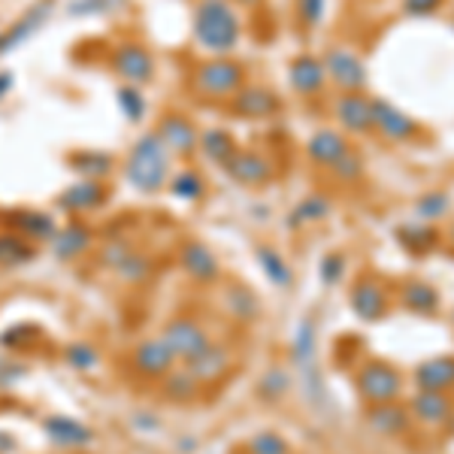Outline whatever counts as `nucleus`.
<instances>
[{"instance_id": "1a4fd4ad", "label": "nucleus", "mask_w": 454, "mask_h": 454, "mask_svg": "<svg viewBox=\"0 0 454 454\" xmlns=\"http://www.w3.org/2000/svg\"><path fill=\"white\" fill-rule=\"evenodd\" d=\"M40 427L49 445L61 451H82L94 442V430L79 419H73V415H49V419H43Z\"/></svg>"}, {"instance_id": "603ef678", "label": "nucleus", "mask_w": 454, "mask_h": 454, "mask_svg": "<svg viewBox=\"0 0 454 454\" xmlns=\"http://www.w3.org/2000/svg\"><path fill=\"white\" fill-rule=\"evenodd\" d=\"M16 436L12 434H6V430H0V454H12L16 451Z\"/></svg>"}, {"instance_id": "412c9836", "label": "nucleus", "mask_w": 454, "mask_h": 454, "mask_svg": "<svg viewBox=\"0 0 454 454\" xmlns=\"http://www.w3.org/2000/svg\"><path fill=\"white\" fill-rule=\"evenodd\" d=\"M179 263H182V270L188 273V279H194L200 285H209V282L218 279V261L203 243H185V246H182Z\"/></svg>"}, {"instance_id": "a19ab883", "label": "nucleus", "mask_w": 454, "mask_h": 454, "mask_svg": "<svg viewBox=\"0 0 454 454\" xmlns=\"http://www.w3.org/2000/svg\"><path fill=\"white\" fill-rule=\"evenodd\" d=\"M248 454H291L288 442L279 434H258L248 442Z\"/></svg>"}, {"instance_id": "a18cd8bd", "label": "nucleus", "mask_w": 454, "mask_h": 454, "mask_svg": "<svg viewBox=\"0 0 454 454\" xmlns=\"http://www.w3.org/2000/svg\"><path fill=\"white\" fill-rule=\"evenodd\" d=\"M325 10H327V0H300V19L309 27H315L325 19Z\"/></svg>"}, {"instance_id": "ea45409f", "label": "nucleus", "mask_w": 454, "mask_h": 454, "mask_svg": "<svg viewBox=\"0 0 454 454\" xmlns=\"http://www.w3.org/2000/svg\"><path fill=\"white\" fill-rule=\"evenodd\" d=\"M449 212V194L445 192H434V194H424L419 200V215L424 222H436Z\"/></svg>"}, {"instance_id": "72a5a7b5", "label": "nucleus", "mask_w": 454, "mask_h": 454, "mask_svg": "<svg viewBox=\"0 0 454 454\" xmlns=\"http://www.w3.org/2000/svg\"><path fill=\"white\" fill-rule=\"evenodd\" d=\"M170 192H173V197H179V200L194 203V200H200V197H203L207 185H203V176L197 170H182V173H176L170 179Z\"/></svg>"}, {"instance_id": "a878e982", "label": "nucleus", "mask_w": 454, "mask_h": 454, "mask_svg": "<svg viewBox=\"0 0 454 454\" xmlns=\"http://www.w3.org/2000/svg\"><path fill=\"white\" fill-rule=\"evenodd\" d=\"M415 382L421 391H449L454 387V357H434L415 370Z\"/></svg>"}, {"instance_id": "37998d69", "label": "nucleus", "mask_w": 454, "mask_h": 454, "mask_svg": "<svg viewBox=\"0 0 454 454\" xmlns=\"http://www.w3.org/2000/svg\"><path fill=\"white\" fill-rule=\"evenodd\" d=\"M25 372H27L25 364H19V361H0V394L10 391V387L16 385V382H21V379H25Z\"/></svg>"}, {"instance_id": "de8ad7c7", "label": "nucleus", "mask_w": 454, "mask_h": 454, "mask_svg": "<svg viewBox=\"0 0 454 454\" xmlns=\"http://www.w3.org/2000/svg\"><path fill=\"white\" fill-rule=\"evenodd\" d=\"M333 173L340 176L342 182H351V179H357V176H361V158H357L355 152H348V155L342 158L340 164L333 167Z\"/></svg>"}, {"instance_id": "f704fd0d", "label": "nucleus", "mask_w": 454, "mask_h": 454, "mask_svg": "<svg viewBox=\"0 0 454 454\" xmlns=\"http://www.w3.org/2000/svg\"><path fill=\"white\" fill-rule=\"evenodd\" d=\"M64 364L76 372H88L100 364V351L94 348L91 342H70V346L64 348Z\"/></svg>"}, {"instance_id": "bb28decb", "label": "nucleus", "mask_w": 454, "mask_h": 454, "mask_svg": "<svg viewBox=\"0 0 454 454\" xmlns=\"http://www.w3.org/2000/svg\"><path fill=\"white\" fill-rule=\"evenodd\" d=\"M34 254H36L34 243L19 237L16 231H0V270L25 267L27 261H34Z\"/></svg>"}, {"instance_id": "20e7f679", "label": "nucleus", "mask_w": 454, "mask_h": 454, "mask_svg": "<svg viewBox=\"0 0 454 454\" xmlns=\"http://www.w3.org/2000/svg\"><path fill=\"white\" fill-rule=\"evenodd\" d=\"M55 4L58 0H34L12 25H6L4 31H0V58L16 52L25 43H31L34 36L49 25V19H52V12H55Z\"/></svg>"}, {"instance_id": "8fccbe9b", "label": "nucleus", "mask_w": 454, "mask_h": 454, "mask_svg": "<svg viewBox=\"0 0 454 454\" xmlns=\"http://www.w3.org/2000/svg\"><path fill=\"white\" fill-rule=\"evenodd\" d=\"M342 273V254H327L325 263H321V276H325V282H336Z\"/></svg>"}, {"instance_id": "9d476101", "label": "nucleus", "mask_w": 454, "mask_h": 454, "mask_svg": "<svg viewBox=\"0 0 454 454\" xmlns=\"http://www.w3.org/2000/svg\"><path fill=\"white\" fill-rule=\"evenodd\" d=\"M325 67H327V79L342 88V94L361 91L367 85V64L361 61V55L351 52V49H331L325 55Z\"/></svg>"}, {"instance_id": "c85d7f7f", "label": "nucleus", "mask_w": 454, "mask_h": 454, "mask_svg": "<svg viewBox=\"0 0 454 454\" xmlns=\"http://www.w3.org/2000/svg\"><path fill=\"white\" fill-rule=\"evenodd\" d=\"M370 424H372V430H379V434L394 436V434H403V430H406L409 415H406V409L397 406V400L379 403V406L370 409Z\"/></svg>"}, {"instance_id": "4c0bfd02", "label": "nucleus", "mask_w": 454, "mask_h": 454, "mask_svg": "<svg viewBox=\"0 0 454 454\" xmlns=\"http://www.w3.org/2000/svg\"><path fill=\"white\" fill-rule=\"evenodd\" d=\"M400 239L412 248L415 254H424V248H430L436 243V231H434V227H427V224H406L400 231Z\"/></svg>"}, {"instance_id": "c756f323", "label": "nucleus", "mask_w": 454, "mask_h": 454, "mask_svg": "<svg viewBox=\"0 0 454 454\" xmlns=\"http://www.w3.org/2000/svg\"><path fill=\"white\" fill-rule=\"evenodd\" d=\"M115 106H119V113L124 115L128 121H143L145 115V98L140 91V85H119L115 88Z\"/></svg>"}, {"instance_id": "9b49d317", "label": "nucleus", "mask_w": 454, "mask_h": 454, "mask_svg": "<svg viewBox=\"0 0 454 454\" xmlns=\"http://www.w3.org/2000/svg\"><path fill=\"white\" fill-rule=\"evenodd\" d=\"M155 130L167 149L173 152V158H188L192 152H197V143H200V130H197L194 121L182 113H167L164 119L158 121Z\"/></svg>"}, {"instance_id": "5701e85b", "label": "nucleus", "mask_w": 454, "mask_h": 454, "mask_svg": "<svg viewBox=\"0 0 454 454\" xmlns=\"http://www.w3.org/2000/svg\"><path fill=\"white\" fill-rule=\"evenodd\" d=\"M454 403L449 397V391H421L412 397V415L424 424H442L449 421Z\"/></svg>"}, {"instance_id": "f3484780", "label": "nucleus", "mask_w": 454, "mask_h": 454, "mask_svg": "<svg viewBox=\"0 0 454 454\" xmlns=\"http://www.w3.org/2000/svg\"><path fill=\"white\" fill-rule=\"evenodd\" d=\"M336 119L351 134H372V100L364 91L340 94V100H336Z\"/></svg>"}, {"instance_id": "5fc2aeb1", "label": "nucleus", "mask_w": 454, "mask_h": 454, "mask_svg": "<svg viewBox=\"0 0 454 454\" xmlns=\"http://www.w3.org/2000/svg\"><path fill=\"white\" fill-rule=\"evenodd\" d=\"M451 243H454V227H451Z\"/></svg>"}, {"instance_id": "423d86ee", "label": "nucleus", "mask_w": 454, "mask_h": 454, "mask_svg": "<svg viewBox=\"0 0 454 454\" xmlns=\"http://www.w3.org/2000/svg\"><path fill=\"white\" fill-rule=\"evenodd\" d=\"M357 387H361V394L372 403V406H379V403H394L400 397L403 379L391 364L370 361V364H364L361 372H357Z\"/></svg>"}, {"instance_id": "f03ea898", "label": "nucleus", "mask_w": 454, "mask_h": 454, "mask_svg": "<svg viewBox=\"0 0 454 454\" xmlns=\"http://www.w3.org/2000/svg\"><path fill=\"white\" fill-rule=\"evenodd\" d=\"M194 43L209 55H231L239 46L243 21L231 0H200L192 19Z\"/></svg>"}, {"instance_id": "4468645a", "label": "nucleus", "mask_w": 454, "mask_h": 454, "mask_svg": "<svg viewBox=\"0 0 454 454\" xmlns=\"http://www.w3.org/2000/svg\"><path fill=\"white\" fill-rule=\"evenodd\" d=\"M372 130L385 137V140L403 143L419 130V124L409 119L403 109H397L391 100H372Z\"/></svg>"}, {"instance_id": "4be33fe9", "label": "nucleus", "mask_w": 454, "mask_h": 454, "mask_svg": "<svg viewBox=\"0 0 454 454\" xmlns=\"http://www.w3.org/2000/svg\"><path fill=\"white\" fill-rule=\"evenodd\" d=\"M70 173H76L79 179H100L104 182L109 173L115 170V158L109 152L100 149H76L67 155Z\"/></svg>"}, {"instance_id": "ddd939ff", "label": "nucleus", "mask_w": 454, "mask_h": 454, "mask_svg": "<svg viewBox=\"0 0 454 454\" xmlns=\"http://www.w3.org/2000/svg\"><path fill=\"white\" fill-rule=\"evenodd\" d=\"M176 361H179V357L173 355V348L167 346L164 336L143 340L140 346L134 348V367L137 372H143L145 379H164L167 372L176 370Z\"/></svg>"}, {"instance_id": "a211bd4d", "label": "nucleus", "mask_w": 454, "mask_h": 454, "mask_svg": "<svg viewBox=\"0 0 454 454\" xmlns=\"http://www.w3.org/2000/svg\"><path fill=\"white\" fill-rule=\"evenodd\" d=\"M231 106H233V115H239V119H267V115H273L276 109H279V98H276L270 88L243 85L231 98Z\"/></svg>"}, {"instance_id": "c9c22d12", "label": "nucleus", "mask_w": 454, "mask_h": 454, "mask_svg": "<svg viewBox=\"0 0 454 454\" xmlns=\"http://www.w3.org/2000/svg\"><path fill=\"white\" fill-rule=\"evenodd\" d=\"M258 263H261V270L270 276V282H276V285H288L291 282V270H288V263L282 261V254L279 252H273L270 246H261L258 248Z\"/></svg>"}, {"instance_id": "2eb2a0df", "label": "nucleus", "mask_w": 454, "mask_h": 454, "mask_svg": "<svg viewBox=\"0 0 454 454\" xmlns=\"http://www.w3.org/2000/svg\"><path fill=\"white\" fill-rule=\"evenodd\" d=\"M306 152H309V160H312V164L333 170V167L340 164V160L351 152V145H348L346 137L340 134V130L321 128V130H315V134L309 137V143H306Z\"/></svg>"}, {"instance_id": "473e14b6", "label": "nucleus", "mask_w": 454, "mask_h": 454, "mask_svg": "<svg viewBox=\"0 0 454 454\" xmlns=\"http://www.w3.org/2000/svg\"><path fill=\"white\" fill-rule=\"evenodd\" d=\"M197 379L192 376V370H173V372H167L164 376V391H167V397H170L173 403H182V400H192L194 394H197Z\"/></svg>"}, {"instance_id": "6ab92c4d", "label": "nucleus", "mask_w": 454, "mask_h": 454, "mask_svg": "<svg viewBox=\"0 0 454 454\" xmlns=\"http://www.w3.org/2000/svg\"><path fill=\"white\" fill-rule=\"evenodd\" d=\"M224 173L239 185H263V182L273 179V164L258 152H237L224 164Z\"/></svg>"}, {"instance_id": "79ce46f5", "label": "nucleus", "mask_w": 454, "mask_h": 454, "mask_svg": "<svg viewBox=\"0 0 454 454\" xmlns=\"http://www.w3.org/2000/svg\"><path fill=\"white\" fill-rule=\"evenodd\" d=\"M327 212H331V203H327L325 197H306V200L297 207L294 218L297 222H318V218H325Z\"/></svg>"}, {"instance_id": "e433bc0d", "label": "nucleus", "mask_w": 454, "mask_h": 454, "mask_svg": "<svg viewBox=\"0 0 454 454\" xmlns=\"http://www.w3.org/2000/svg\"><path fill=\"white\" fill-rule=\"evenodd\" d=\"M124 0H70L67 4V16L73 19H88V16H106L115 12Z\"/></svg>"}, {"instance_id": "cd10ccee", "label": "nucleus", "mask_w": 454, "mask_h": 454, "mask_svg": "<svg viewBox=\"0 0 454 454\" xmlns=\"http://www.w3.org/2000/svg\"><path fill=\"white\" fill-rule=\"evenodd\" d=\"M227 367H231V351L224 346H215V342H212L197 361L188 364V370H192V376L197 382H212V379L224 376Z\"/></svg>"}, {"instance_id": "dca6fc26", "label": "nucleus", "mask_w": 454, "mask_h": 454, "mask_svg": "<svg viewBox=\"0 0 454 454\" xmlns=\"http://www.w3.org/2000/svg\"><path fill=\"white\" fill-rule=\"evenodd\" d=\"M91 243H94L91 227L85 222H79V218H73V222H67L64 227H58V233L49 246H52V254L58 261H76L91 248Z\"/></svg>"}, {"instance_id": "aec40b11", "label": "nucleus", "mask_w": 454, "mask_h": 454, "mask_svg": "<svg viewBox=\"0 0 454 454\" xmlns=\"http://www.w3.org/2000/svg\"><path fill=\"white\" fill-rule=\"evenodd\" d=\"M288 79H291V88L303 98H312L318 94L321 88L327 85V67L321 58L315 55H300L291 61V70H288Z\"/></svg>"}, {"instance_id": "393cba45", "label": "nucleus", "mask_w": 454, "mask_h": 454, "mask_svg": "<svg viewBox=\"0 0 454 454\" xmlns=\"http://www.w3.org/2000/svg\"><path fill=\"white\" fill-rule=\"evenodd\" d=\"M197 149H200V155L209 160V164H218L224 167L227 160H231L233 155H237V143H233L231 130L224 128H209L200 134V143H197Z\"/></svg>"}, {"instance_id": "49530a36", "label": "nucleus", "mask_w": 454, "mask_h": 454, "mask_svg": "<svg viewBox=\"0 0 454 454\" xmlns=\"http://www.w3.org/2000/svg\"><path fill=\"white\" fill-rule=\"evenodd\" d=\"M128 254H130V248L124 243H106L104 252H100V261H104L109 270H119L121 263L128 261Z\"/></svg>"}, {"instance_id": "39448f33", "label": "nucleus", "mask_w": 454, "mask_h": 454, "mask_svg": "<svg viewBox=\"0 0 454 454\" xmlns=\"http://www.w3.org/2000/svg\"><path fill=\"white\" fill-rule=\"evenodd\" d=\"M109 64H113L115 76H121L128 85H145L155 76V58L140 43H119L109 55Z\"/></svg>"}, {"instance_id": "58836bf2", "label": "nucleus", "mask_w": 454, "mask_h": 454, "mask_svg": "<svg viewBox=\"0 0 454 454\" xmlns=\"http://www.w3.org/2000/svg\"><path fill=\"white\" fill-rule=\"evenodd\" d=\"M115 273H119L121 282H145V279H149V273H152V261L145 258V254H140V252H130L128 261H124Z\"/></svg>"}, {"instance_id": "864d4df0", "label": "nucleus", "mask_w": 454, "mask_h": 454, "mask_svg": "<svg viewBox=\"0 0 454 454\" xmlns=\"http://www.w3.org/2000/svg\"><path fill=\"white\" fill-rule=\"evenodd\" d=\"M239 6H252V4H258V0H237Z\"/></svg>"}, {"instance_id": "c03bdc74", "label": "nucleus", "mask_w": 454, "mask_h": 454, "mask_svg": "<svg viewBox=\"0 0 454 454\" xmlns=\"http://www.w3.org/2000/svg\"><path fill=\"white\" fill-rule=\"evenodd\" d=\"M285 387H288V376H282V370H273V372H267V379L258 385V391L267 400H279L285 394Z\"/></svg>"}, {"instance_id": "09e8293b", "label": "nucleus", "mask_w": 454, "mask_h": 454, "mask_svg": "<svg viewBox=\"0 0 454 454\" xmlns=\"http://www.w3.org/2000/svg\"><path fill=\"white\" fill-rule=\"evenodd\" d=\"M439 6H442V0H403V10L409 16H434Z\"/></svg>"}, {"instance_id": "6e6552de", "label": "nucleus", "mask_w": 454, "mask_h": 454, "mask_svg": "<svg viewBox=\"0 0 454 454\" xmlns=\"http://www.w3.org/2000/svg\"><path fill=\"white\" fill-rule=\"evenodd\" d=\"M109 200V185L100 179H76L55 197V207L67 215H88Z\"/></svg>"}, {"instance_id": "2f4dec72", "label": "nucleus", "mask_w": 454, "mask_h": 454, "mask_svg": "<svg viewBox=\"0 0 454 454\" xmlns=\"http://www.w3.org/2000/svg\"><path fill=\"white\" fill-rule=\"evenodd\" d=\"M403 303H406L412 312H419V315H430V312H436L439 297H436V291L430 288V285L409 282L406 288H403Z\"/></svg>"}, {"instance_id": "f8f14e48", "label": "nucleus", "mask_w": 454, "mask_h": 454, "mask_svg": "<svg viewBox=\"0 0 454 454\" xmlns=\"http://www.w3.org/2000/svg\"><path fill=\"white\" fill-rule=\"evenodd\" d=\"M4 218H6V227H10V231H16L19 237H25L27 243H34V246L36 243H52V237L58 233L55 218L43 209L21 207V209H10Z\"/></svg>"}, {"instance_id": "0eeeda50", "label": "nucleus", "mask_w": 454, "mask_h": 454, "mask_svg": "<svg viewBox=\"0 0 454 454\" xmlns=\"http://www.w3.org/2000/svg\"><path fill=\"white\" fill-rule=\"evenodd\" d=\"M160 336H164L167 346L173 348V355L179 357V361H185V364L197 361V357H200L203 351L212 346L207 331H203L194 318H173L170 325L164 327V333H160Z\"/></svg>"}, {"instance_id": "7ed1b4c3", "label": "nucleus", "mask_w": 454, "mask_h": 454, "mask_svg": "<svg viewBox=\"0 0 454 454\" xmlns=\"http://www.w3.org/2000/svg\"><path fill=\"white\" fill-rule=\"evenodd\" d=\"M192 85L197 94H203V98L222 100V98H233V94L246 85V73L233 58L215 55V58H207V61L197 64L192 73Z\"/></svg>"}, {"instance_id": "3c124183", "label": "nucleus", "mask_w": 454, "mask_h": 454, "mask_svg": "<svg viewBox=\"0 0 454 454\" xmlns=\"http://www.w3.org/2000/svg\"><path fill=\"white\" fill-rule=\"evenodd\" d=\"M12 88H16V73H12V70H0V104L10 98Z\"/></svg>"}, {"instance_id": "b1692460", "label": "nucleus", "mask_w": 454, "mask_h": 454, "mask_svg": "<svg viewBox=\"0 0 454 454\" xmlns=\"http://www.w3.org/2000/svg\"><path fill=\"white\" fill-rule=\"evenodd\" d=\"M351 309L357 312V318L376 321L379 315H385V291L379 282L361 279L351 288Z\"/></svg>"}, {"instance_id": "f257e3e1", "label": "nucleus", "mask_w": 454, "mask_h": 454, "mask_svg": "<svg viewBox=\"0 0 454 454\" xmlns=\"http://www.w3.org/2000/svg\"><path fill=\"white\" fill-rule=\"evenodd\" d=\"M170 167H173V152L164 145L158 130H145V134H140L130 143L128 155H124L121 176L134 192L158 194L164 185H170L173 179Z\"/></svg>"}, {"instance_id": "7c9ffc66", "label": "nucleus", "mask_w": 454, "mask_h": 454, "mask_svg": "<svg viewBox=\"0 0 454 454\" xmlns=\"http://www.w3.org/2000/svg\"><path fill=\"white\" fill-rule=\"evenodd\" d=\"M40 336H43V331L34 325V321H21V325H12L0 333V346L12 348V351H27Z\"/></svg>"}]
</instances>
